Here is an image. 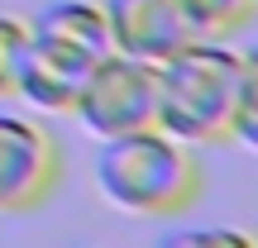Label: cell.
I'll use <instances>...</instances> for the list:
<instances>
[{
  "instance_id": "obj_9",
  "label": "cell",
  "mask_w": 258,
  "mask_h": 248,
  "mask_svg": "<svg viewBox=\"0 0 258 248\" xmlns=\"http://www.w3.org/2000/svg\"><path fill=\"white\" fill-rule=\"evenodd\" d=\"M230 138L258 153V48L239 53V96H234V124Z\"/></svg>"
},
{
  "instance_id": "obj_6",
  "label": "cell",
  "mask_w": 258,
  "mask_h": 248,
  "mask_svg": "<svg viewBox=\"0 0 258 248\" xmlns=\"http://www.w3.org/2000/svg\"><path fill=\"white\" fill-rule=\"evenodd\" d=\"M101 62V57H86L77 48L48 43V38H34L29 43V62L24 76H19V101H29L43 115H72V101L82 91L86 72Z\"/></svg>"
},
{
  "instance_id": "obj_5",
  "label": "cell",
  "mask_w": 258,
  "mask_h": 248,
  "mask_svg": "<svg viewBox=\"0 0 258 248\" xmlns=\"http://www.w3.org/2000/svg\"><path fill=\"white\" fill-rule=\"evenodd\" d=\"M101 5H105V19H110L115 53L163 62L196 38L182 0H101Z\"/></svg>"
},
{
  "instance_id": "obj_3",
  "label": "cell",
  "mask_w": 258,
  "mask_h": 248,
  "mask_svg": "<svg viewBox=\"0 0 258 248\" xmlns=\"http://www.w3.org/2000/svg\"><path fill=\"white\" fill-rule=\"evenodd\" d=\"M72 115L96 143L158 124V62H144L129 53H105L86 72L82 91L72 101Z\"/></svg>"
},
{
  "instance_id": "obj_8",
  "label": "cell",
  "mask_w": 258,
  "mask_h": 248,
  "mask_svg": "<svg viewBox=\"0 0 258 248\" xmlns=\"http://www.w3.org/2000/svg\"><path fill=\"white\" fill-rule=\"evenodd\" d=\"M196 38H234L239 29L253 24L258 0H182Z\"/></svg>"
},
{
  "instance_id": "obj_11",
  "label": "cell",
  "mask_w": 258,
  "mask_h": 248,
  "mask_svg": "<svg viewBox=\"0 0 258 248\" xmlns=\"http://www.w3.org/2000/svg\"><path fill=\"white\" fill-rule=\"evenodd\" d=\"M163 243L167 248H206V243H220V248H258V234L244 229V224H182V229H167Z\"/></svg>"
},
{
  "instance_id": "obj_2",
  "label": "cell",
  "mask_w": 258,
  "mask_h": 248,
  "mask_svg": "<svg viewBox=\"0 0 258 248\" xmlns=\"http://www.w3.org/2000/svg\"><path fill=\"white\" fill-rule=\"evenodd\" d=\"M239 53L225 38H191L158 62V129L182 143H220L234 124Z\"/></svg>"
},
{
  "instance_id": "obj_4",
  "label": "cell",
  "mask_w": 258,
  "mask_h": 248,
  "mask_svg": "<svg viewBox=\"0 0 258 248\" xmlns=\"http://www.w3.org/2000/svg\"><path fill=\"white\" fill-rule=\"evenodd\" d=\"M62 182V148L53 129L0 110V215H29Z\"/></svg>"
},
{
  "instance_id": "obj_1",
  "label": "cell",
  "mask_w": 258,
  "mask_h": 248,
  "mask_svg": "<svg viewBox=\"0 0 258 248\" xmlns=\"http://www.w3.org/2000/svg\"><path fill=\"white\" fill-rule=\"evenodd\" d=\"M91 177L96 191L124 215H182L201 201V162L191 143L158 124L101 138Z\"/></svg>"
},
{
  "instance_id": "obj_7",
  "label": "cell",
  "mask_w": 258,
  "mask_h": 248,
  "mask_svg": "<svg viewBox=\"0 0 258 248\" xmlns=\"http://www.w3.org/2000/svg\"><path fill=\"white\" fill-rule=\"evenodd\" d=\"M29 34L48 38V43H62V48H77V53H86V57L115 53L110 19H105L101 0H53V5H43L29 19Z\"/></svg>"
},
{
  "instance_id": "obj_10",
  "label": "cell",
  "mask_w": 258,
  "mask_h": 248,
  "mask_svg": "<svg viewBox=\"0 0 258 248\" xmlns=\"http://www.w3.org/2000/svg\"><path fill=\"white\" fill-rule=\"evenodd\" d=\"M29 19L19 15H0V101L19 96V76H24V62H29Z\"/></svg>"
}]
</instances>
